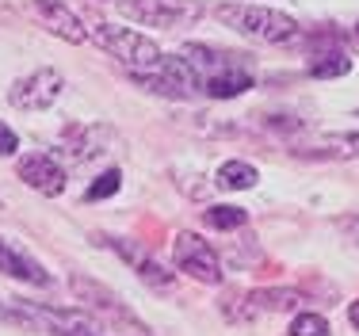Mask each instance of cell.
Masks as SVG:
<instances>
[{
	"label": "cell",
	"mask_w": 359,
	"mask_h": 336,
	"mask_svg": "<svg viewBox=\"0 0 359 336\" xmlns=\"http://www.w3.org/2000/svg\"><path fill=\"white\" fill-rule=\"evenodd\" d=\"M92 42L100 50H107L115 62L126 65V73H161L165 54L153 39H145L134 27H118V23H92L88 27Z\"/></svg>",
	"instance_id": "obj_2"
},
{
	"label": "cell",
	"mask_w": 359,
	"mask_h": 336,
	"mask_svg": "<svg viewBox=\"0 0 359 336\" xmlns=\"http://www.w3.org/2000/svg\"><path fill=\"white\" fill-rule=\"evenodd\" d=\"M15 149H20V137H15L12 126H4V123H0V157H12Z\"/></svg>",
	"instance_id": "obj_21"
},
{
	"label": "cell",
	"mask_w": 359,
	"mask_h": 336,
	"mask_svg": "<svg viewBox=\"0 0 359 336\" xmlns=\"http://www.w3.org/2000/svg\"><path fill=\"white\" fill-rule=\"evenodd\" d=\"M355 115H359V111H355Z\"/></svg>",
	"instance_id": "obj_23"
},
{
	"label": "cell",
	"mask_w": 359,
	"mask_h": 336,
	"mask_svg": "<svg viewBox=\"0 0 359 336\" xmlns=\"http://www.w3.org/2000/svg\"><path fill=\"white\" fill-rule=\"evenodd\" d=\"M215 20L222 27L245 34V39H256V42H276V46H283V42L298 39V23L287 12H271V8H256V4H218Z\"/></svg>",
	"instance_id": "obj_3"
},
{
	"label": "cell",
	"mask_w": 359,
	"mask_h": 336,
	"mask_svg": "<svg viewBox=\"0 0 359 336\" xmlns=\"http://www.w3.org/2000/svg\"><path fill=\"white\" fill-rule=\"evenodd\" d=\"M123 149V134L107 123H73L57 137V153L69 157L73 165H88V161L111 157Z\"/></svg>",
	"instance_id": "obj_4"
},
{
	"label": "cell",
	"mask_w": 359,
	"mask_h": 336,
	"mask_svg": "<svg viewBox=\"0 0 359 336\" xmlns=\"http://www.w3.org/2000/svg\"><path fill=\"white\" fill-rule=\"evenodd\" d=\"M0 275H12L20 283H31V287H50V271L35 256H27L20 245H12L4 237H0Z\"/></svg>",
	"instance_id": "obj_13"
},
{
	"label": "cell",
	"mask_w": 359,
	"mask_h": 336,
	"mask_svg": "<svg viewBox=\"0 0 359 336\" xmlns=\"http://www.w3.org/2000/svg\"><path fill=\"white\" fill-rule=\"evenodd\" d=\"M290 336H329V321L321 314H298L290 325Z\"/></svg>",
	"instance_id": "obj_19"
},
{
	"label": "cell",
	"mask_w": 359,
	"mask_h": 336,
	"mask_svg": "<svg viewBox=\"0 0 359 336\" xmlns=\"http://www.w3.org/2000/svg\"><path fill=\"white\" fill-rule=\"evenodd\" d=\"M329 145H337V149H332V157H359V130H352V134H332Z\"/></svg>",
	"instance_id": "obj_20"
},
{
	"label": "cell",
	"mask_w": 359,
	"mask_h": 336,
	"mask_svg": "<svg viewBox=\"0 0 359 336\" xmlns=\"http://www.w3.org/2000/svg\"><path fill=\"white\" fill-rule=\"evenodd\" d=\"M352 69V58L344 54H321V62L310 65V76H344Z\"/></svg>",
	"instance_id": "obj_17"
},
{
	"label": "cell",
	"mask_w": 359,
	"mask_h": 336,
	"mask_svg": "<svg viewBox=\"0 0 359 336\" xmlns=\"http://www.w3.org/2000/svg\"><path fill=\"white\" fill-rule=\"evenodd\" d=\"M62 88H65V76L46 65V69H35V73L20 76V81L12 84V92H8V100L20 111H46L50 103H57Z\"/></svg>",
	"instance_id": "obj_7"
},
{
	"label": "cell",
	"mask_w": 359,
	"mask_h": 336,
	"mask_svg": "<svg viewBox=\"0 0 359 336\" xmlns=\"http://www.w3.org/2000/svg\"><path fill=\"white\" fill-rule=\"evenodd\" d=\"M118 12L126 20L145 23V27L176 31V27H191L195 20H203L207 8L199 0H118Z\"/></svg>",
	"instance_id": "obj_5"
},
{
	"label": "cell",
	"mask_w": 359,
	"mask_h": 336,
	"mask_svg": "<svg viewBox=\"0 0 359 336\" xmlns=\"http://www.w3.org/2000/svg\"><path fill=\"white\" fill-rule=\"evenodd\" d=\"M23 314L31 321V332H50V336H104L96 321L81 309H54V306H39V302H23Z\"/></svg>",
	"instance_id": "obj_6"
},
{
	"label": "cell",
	"mask_w": 359,
	"mask_h": 336,
	"mask_svg": "<svg viewBox=\"0 0 359 336\" xmlns=\"http://www.w3.org/2000/svg\"><path fill=\"white\" fill-rule=\"evenodd\" d=\"M348 317H352V325L359 329V302H352V309H348Z\"/></svg>",
	"instance_id": "obj_22"
},
{
	"label": "cell",
	"mask_w": 359,
	"mask_h": 336,
	"mask_svg": "<svg viewBox=\"0 0 359 336\" xmlns=\"http://www.w3.org/2000/svg\"><path fill=\"white\" fill-rule=\"evenodd\" d=\"M20 180L31 191L46 195V199H54V195L65 191V168L57 165V157H50V153H27V157L20 161Z\"/></svg>",
	"instance_id": "obj_11"
},
{
	"label": "cell",
	"mask_w": 359,
	"mask_h": 336,
	"mask_svg": "<svg viewBox=\"0 0 359 336\" xmlns=\"http://www.w3.org/2000/svg\"><path fill=\"white\" fill-rule=\"evenodd\" d=\"M172 253H176V268L187 271L191 279L210 283V287H218V283H222V264H218L215 248H210L199 234H187V229H184V234H176Z\"/></svg>",
	"instance_id": "obj_8"
},
{
	"label": "cell",
	"mask_w": 359,
	"mask_h": 336,
	"mask_svg": "<svg viewBox=\"0 0 359 336\" xmlns=\"http://www.w3.org/2000/svg\"><path fill=\"white\" fill-rule=\"evenodd\" d=\"M69 287H73V295L81 298L88 309H96V314H104L107 321H123V325H130V329H138L142 332V321L126 309V302L115 295L111 287H104V283H96V279H88V275H69Z\"/></svg>",
	"instance_id": "obj_10"
},
{
	"label": "cell",
	"mask_w": 359,
	"mask_h": 336,
	"mask_svg": "<svg viewBox=\"0 0 359 336\" xmlns=\"http://www.w3.org/2000/svg\"><path fill=\"white\" fill-rule=\"evenodd\" d=\"M215 180H218V187H226V191H249V187H256L260 172H256L249 161H226Z\"/></svg>",
	"instance_id": "obj_14"
},
{
	"label": "cell",
	"mask_w": 359,
	"mask_h": 336,
	"mask_svg": "<svg viewBox=\"0 0 359 336\" xmlns=\"http://www.w3.org/2000/svg\"><path fill=\"white\" fill-rule=\"evenodd\" d=\"M180 54H184V62L195 69L203 96H210V100H233V96H245V92L252 88V73L237 62V54L210 50V46H203V42H187Z\"/></svg>",
	"instance_id": "obj_1"
},
{
	"label": "cell",
	"mask_w": 359,
	"mask_h": 336,
	"mask_svg": "<svg viewBox=\"0 0 359 336\" xmlns=\"http://www.w3.org/2000/svg\"><path fill=\"white\" fill-rule=\"evenodd\" d=\"M134 271H138V279L145 283V287H153V290H157V295H168V290L176 287L172 271H165V268H161L157 260H153V256H145V260H142V264H138V268H134Z\"/></svg>",
	"instance_id": "obj_15"
},
{
	"label": "cell",
	"mask_w": 359,
	"mask_h": 336,
	"mask_svg": "<svg viewBox=\"0 0 359 336\" xmlns=\"http://www.w3.org/2000/svg\"><path fill=\"white\" fill-rule=\"evenodd\" d=\"M245 218H249V214H245L241 206H210V210H203V222H207L210 229H241Z\"/></svg>",
	"instance_id": "obj_16"
},
{
	"label": "cell",
	"mask_w": 359,
	"mask_h": 336,
	"mask_svg": "<svg viewBox=\"0 0 359 336\" xmlns=\"http://www.w3.org/2000/svg\"><path fill=\"white\" fill-rule=\"evenodd\" d=\"M237 306H226V314L233 321H252L260 314H287V309H298L306 302L302 290L294 287H264V290H249L245 298H233Z\"/></svg>",
	"instance_id": "obj_9"
},
{
	"label": "cell",
	"mask_w": 359,
	"mask_h": 336,
	"mask_svg": "<svg viewBox=\"0 0 359 336\" xmlns=\"http://www.w3.org/2000/svg\"><path fill=\"white\" fill-rule=\"evenodd\" d=\"M118 187H123V172L118 168H107L104 176H96L92 180V187H88V199L96 203V199H107V195H115Z\"/></svg>",
	"instance_id": "obj_18"
},
{
	"label": "cell",
	"mask_w": 359,
	"mask_h": 336,
	"mask_svg": "<svg viewBox=\"0 0 359 336\" xmlns=\"http://www.w3.org/2000/svg\"><path fill=\"white\" fill-rule=\"evenodd\" d=\"M31 8H35V15L42 20V27L54 31L57 39H65V42H84L88 39V27H84L81 15H76L65 0H31Z\"/></svg>",
	"instance_id": "obj_12"
}]
</instances>
